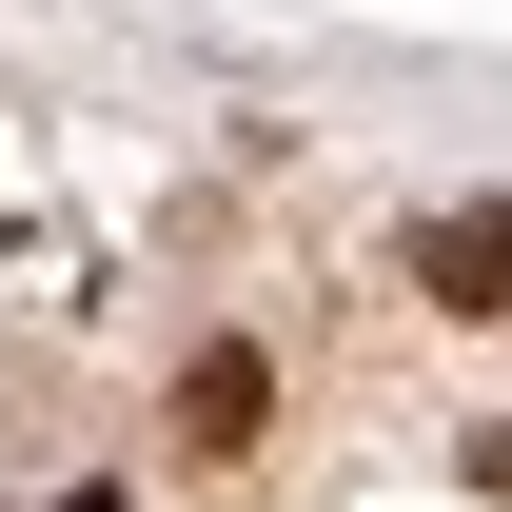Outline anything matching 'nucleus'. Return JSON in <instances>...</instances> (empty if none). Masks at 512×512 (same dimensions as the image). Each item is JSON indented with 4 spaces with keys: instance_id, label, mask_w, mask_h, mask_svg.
Masks as SVG:
<instances>
[{
    "instance_id": "2",
    "label": "nucleus",
    "mask_w": 512,
    "mask_h": 512,
    "mask_svg": "<svg viewBox=\"0 0 512 512\" xmlns=\"http://www.w3.org/2000/svg\"><path fill=\"white\" fill-rule=\"evenodd\" d=\"M256 394H276L256 355H197V375H178V434H197V453H237V434H256Z\"/></svg>"
},
{
    "instance_id": "1",
    "label": "nucleus",
    "mask_w": 512,
    "mask_h": 512,
    "mask_svg": "<svg viewBox=\"0 0 512 512\" xmlns=\"http://www.w3.org/2000/svg\"><path fill=\"white\" fill-rule=\"evenodd\" d=\"M414 276H434L453 316H493V296H512V217H434V237H414Z\"/></svg>"
}]
</instances>
